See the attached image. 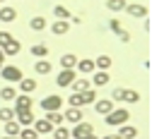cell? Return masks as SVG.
Returning a JSON list of instances; mask_svg holds the SVG:
<instances>
[{"label": "cell", "instance_id": "11", "mask_svg": "<svg viewBox=\"0 0 152 139\" xmlns=\"http://www.w3.org/2000/svg\"><path fill=\"white\" fill-rule=\"evenodd\" d=\"M109 27H111V31H116V34H118V38H121L123 43H128V41H130V34L121 27V22H118V19H111V22H109Z\"/></svg>", "mask_w": 152, "mask_h": 139}, {"label": "cell", "instance_id": "2", "mask_svg": "<svg viewBox=\"0 0 152 139\" xmlns=\"http://www.w3.org/2000/svg\"><path fill=\"white\" fill-rule=\"evenodd\" d=\"M0 77H3L7 84H17L24 74H22L20 67H15V65H3V70H0Z\"/></svg>", "mask_w": 152, "mask_h": 139}, {"label": "cell", "instance_id": "23", "mask_svg": "<svg viewBox=\"0 0 152 139\" xmlns=\"http://www.w3.org/2000/svg\"><path fill=\"white\" fill-rule=\"evenodd\" d=\"M44 120H48L53 127H58V125H63L65 120H63V113L61 110H53V113H46V117H44Z\"/></svg>", "mask_w": 152, "mask_h": 139}, {"label": "cell", "instance_id": "15", "mask_svg": "<svg viewBox=\"0 0 152 139\" xmlns=\"http://www.w3.org/2000/svg\"><path fill=\"white\" fill-rule=\"evenodd\" d=\"M75 65H77V55H75V53L61 55V67L63 70H75Z\"/></svg>", "mask_w": 152, "mask_h": 139}, {"label": "cell", "instance_id": "38", "mask_svg": "<svg viewBox=\"0 0 152 139\" xmlns=\"http://www.w3.org/2000/svg\"><path fill=\"white\" fill-rule=\"evenodd\" d=\"M121 94H123V89L118 86V89H113V94H111V101H121Z\"/></svg>", "mask_w": 152, "mask_h": 139}, {"label": "cell", "instance_id": "34", "mask_svg": "<svg viewBox=\"0 0 152 139\" xmlns=\"http://www.w3.org/2000/svg\"><path fill=\"white\" fill-rule=\"evenodd\" d=\"M17 137H20V139H39V134L34 132V127H22Z\"/></svg>", "mask_w": 152, "mask_h": 139}, {"label": "cell", "instance_id": "12", "mask_svg": "<svg viewBox=\"0 0 152 139\" xmlns=\"http://www.w3.org/2000/svg\"><path fill=\"white\" fill-rule=\"evenodd\" d=\"M63 120H68V122H72V125L82 122V110H80V108H68V110L63 113Z\"/></svg>", "mask_w": 152, "mask_h": 139}, {"label": "cell", "instance_id": "33", "mask_svg": "<svg viewBox=\"0 0 152 139\" xmlns=\"http://www.w3.org/2000/svg\"><path fill=\"white\" fill-rule=\"evenodd\" d=\"M80 98H82V106H89V103H94L97 94H94V89H87V91H82V94H80Z\"/></svg>", "mask_w": 152, "mask_h": 139}, {"label": "cell", "instance_id": "22", "mask_svg": "<svg viewBox=\"0 0 152 139\" xmlns=\"http://www.w3.org/2000/svg\"><path fill=\"white\" fill-rule=\"evenodd\" d=\"M75 67H77L80 74H92V72H94V60H77Z\"/></svg>", "mask_w": 152, "mask_h": 139}, {"label": "cell", "instance_id": "17", "mask_svg": "<svg viewBox=\"0 0 152 139\" xmlns=\"http://www.w3.org/2000/svg\"><path fill=\"white\" fill-rule=\"evenodd\" d=\"M118 137H121V139H135V137H138V130L133 127V125H128V122H126V125H121Z\"/></svg>", "mask_w": 152, "mask_h": 139}, {"label": "cell", "instance_id": "24", "mask_svg": "<svg viewBox=\"0 0 152 139\" xmlns=\"http://www.w3.org/2000/svg\"><path fill=\"white\" fill-rule=\"evenodd\" d=\"M51 130H53V125L48 120H36V125H34V132L36 134H51Z\"/></svg>", "mask_w": 152, "mask_h": 139}, {"label": "cell", "instance_id": "41", "mask_svg": "<svg viewBox=\"0 0 152 139\" xmlns=\"http://www.w3.org/2000/svg\"><path fill=\"white\" fill-rule=\"evenodd\" d=\"M0 60H5V53H3V48H0Z\"/></svg>", "mask_w": 152, "mask_h": 139}, {"label": "cell", "instance_id": "4", "mask_svg": "<svg viewBox=\"0 0 152 139\" xmlns=\"http://www.w3.org/2000/svg\"><path fill=\"white\" fill-rule=\"evenodd\" d=\"M94 132V125H89V122H77L72 130H70V139H85L87 134H92Z\"/></svg>", "mask_w": 152, "mask_h": 139}, {"label": "cell", "instance_id": "30", "mask_svg": "<svg viewBox=\"0 0 152 139\" xmlns=\"http://www.w3.org/2000/svg\"><path fill=\"white\" fill-rule=\"evenodd\" d=\"M53 17H56V19H65V22H68V19H70L72 14L68 12V7H63V5H56V7H53Z\"/></svg>", "mask_w": 152, "mask_h": 139}, {"label": "cell", "instance_id": "39", "mask_svg": "<svg viewBox=\"0 0 152 139\" xmlns=\"http://www.w3.org/2000/svg\"><path fill=\"white\" fill-rule=\"evenodd\" d=\"M104 139H121V137H118V134H106Z\"/></svg>", "mask_w": 152, "mask_h": 139}, {"label": "cell", "instance_id": "35", "mask_svg": "<svg viewBox=\"0 0 152 139\" xmlns=\"http://www.w3.org/2000/svg\"><path fill=\"white\" fill-rule=\"evenodd\" d=\"M0 120H3V122H10V120H15V110L12 108H0Z\"/></svg>", "mask_w": 152, "mask_h": 139}, {"label": "cell", "instance_id": "19", "mask_svg": "<svg viewBox=\"0 0 152 139\" xmlns=\"http://www.w3.org/2000/svg\"><path fill=\"white\" fill-rule=\"evenodd\" d=\"M111 58L109 55H97V58H94V67H97V70H102V72H106L109 67H111Z\"/></svg>", "mask_w": 152, "mask_h": 139}, {"label": "cell", "instance_id": "5", "mask_svg": "<svg viewBox=\"0 0 152 139\" xmlns=\"http://www.w3.org/2000/svg\"><path fill=\"white\" fill-rule=\"evenodd\" d=\"M123 12H126L128 17L147 19V7H145V5H140V3H130V5H126V7H123Z\"/></svg>", "mask_w": 152, "mask_h": 139}, {"label": "cell", "instance_id": "29", "mask_svg": "<svg viewBox=\"0 0 152 139\" xmlns=\"http://www.w3.org/2000/svg\"><path fill=\"white\" fill-rule=\"evenodd\" d=\"M31 55H36L39 60H44V58L48 55V46H44V43H34V46H31Z\"/></svg>", "mask_w": 152, "mask_h": 139}, {"label": "cell", "instance_id": "14", "mask_svg": "<svg viewBox=\"0 0 152 139\" xmlns=\"http://www.w3.org/2000/svg\"><path fill=\"white\" fill-rule=\"evenodd\" d=\"M109 79H111V74L99 70V72H94V74H92V82H89V84H94V86H106V84H109Z\"/></svg>", "mask_w": 152, "mask_h": 139}, {"label": "cell", "instance_id": "21", "mask_svg": "<svg viewBox=\"0 0 152 139\" xmlns=\"http://www.w3.org/2000/svg\"><path fill=\"white\" fill-rule=\"evenodd\" d=\"M70 86H72V94H82V91L92 89V84H89V79H75V82H72Z\"/></svg>", "mask_w": 152, "mask_h": 139}, {"label": "cell", "instance_id": "25", "mask_svg": "<svg viewBox=\"0 0 152 139\" xmlns=\"http://www.w3.org/2000/svg\"><path fill=\"white\" fill-rule=\"evenodd\" d=\"M51 139H70V130L58 125V127H53L51 130Z\"/></svg>", "mask_w": 152, "mask_h": 139}, {"label": "cell", "instance_id": "18", "mask_svg": "<svg viewBox=\"0 0 152 139\" xmlns=\"http://www.w3.org/2000/svg\"><path fill=\"white\" fill-rule=\"evenodd\" d=\"M15 17H17V10L15 7H0V22L10 24V22H15Z\"/></svg>", "mask_w": 152, "mask_h": 139}, {"label": "cell", "instance_id": "6", "mask_svg": "<svg viewBox=\"0 0 152 139\" xmlns=\"http://www.w3.org/2000/svg\"><path fill=\"white\" fill-rule=\"evenodd\" d=\"M75 79H77V77H75V70H61L58 74H56V84L65 89V86H70L75 82Z\"/></svg>", "mask_w": 152, "mask_h": 139}, {"label": "cell", "instance_id": "7", "mask_svg": "<svg viewBox=\"0 0 152 139\" xmlns=\"http://www.w3.org/2000/svg\"><path fill=\"white\" fill-rule=\"evenodd\" d=\"M31 106H34L31 96H27V94H17V96H15V108H12V110H31Z\"/></svg>", "mask_w": 152, "mask_h": 139}, {"label": "cell", "instance_id": "37", "mask_svg": "<svg viewBox=\"0 0 152 139\" xmlns=\"http://www.w3.org/2000/svg\"><path fill=\"white\" fill-rule=\"evenodd\" d=\"M10 38H15V36L7 34V31H0V48H5V46L10 43Z\"/></svg>", "mask_w": 152, "mask_h": 139}, {"label": "cell", "instance_id": "26", "mask_svg": "<svg viewBox=\"0 0 152 139\" xmlns=\"http://www.w3.org/2000/svg\"><path fill=\"white\" fill-rule=\"evenodd\" d=\"M51 70H53V67H51L48 60H36V63H34V72H36V74H48Z\"/></svg>", "mask_w": 152, "mask_h": 139}, {"label": "cell", "instance_id": "13", "mask_svg": "<svg viewBox=\"0 0 152 139\" xmlns=\"http://www.w3.org/2000/svg\"><path fill=\"white\" fill-rule=\"evenodd\" d=\"M94 110H97V113H102V115H106V113H111V110H113V101H111V98H102V101H94Z\"/></svg>", "mask_w": 152, "mask_h": 139}, {"label": "cell", "instance_id": "32", "mask_svg": "<svg viewBox=\"0 0 152 139\" xmlns=\"http://www.w3.org/2000/svg\"><path fill=\"white\" fill-rule=\"evenodd\" d=\"M126 5H128L126 0H106V7H109L111 12H123Z\"/></svg>", "mask_w": 152, "mask_h": 139}, {"label": "cell", "instance_id": "27", "mask_svg": "<svg viewBox=\"0 0 152 139\" xmlns=\"http://www.w3.org/2000/svg\"><path fill=\"white\" fill-rule=\"evenodd\" d=\"M20 122H17V120H10V122H5V137H17V134H20Z\"/></svg>", "mask_w": 152, "mask_h": 139}, {"label": "cell", "instance_id": "42", "mask_svg": "<svg viewBox=\"0 0 152 139\" xmlns=\"http://www.w3.org/2000/svg\"><path fill=\"white\" fill-rule=\"evenodd\" d=\"M3 139H20V137H3Z\"/></svg>", "mask_w": 152, "mask_h": 139}, {"label": "cell", "instance_id": "1", "mask_svg": "<svg viewBox=\"0 0 152 139\" xmlns=\"http://www.w3.org/2000/svg\"><path fill=\"white\" fill-rule=\"evenodd\" d=\"M128 117H130V113H128L126 108H113L111 113L104 115V122H106L109 127H121V125L128 122Z\"/></svg>", "mask_w": 152, "mask_h": 139}, {"label": "cell", "instance_id": "36", "mask_svg": "<svg viewBox=\"0 0 152 139\" xmlns=\"http://www.w3.org/2000/svg\"><path fill=\"white\" fill-rule=\"evenodd\" d=\"M68 103H70V108H82V98H80V94H70V96H68Z\"/></svg>", "mask_w": 152, "mask_h": 139}, {"label": "cell", "instance_id": "9", "mask_svg": "<svg viewBox=\"0 0 152 139\" xmlns=\"http://www.w3.org/2000/svg\"><path fill=\"white\" fill-rule=\"evenodd\" d=\"M70 29V22H65V19H56V22L51 24V34L53 36H65Z\"/></svg>", "mask_w": 152, "mask_h": 139}, {"label": "cell", "instance_id": "43", "mask_svg": "<svg viewBox=\"0 0 152 139\" xmlns=\"http://www.w3.org/2000/svg\"><path fill=\"white\" fill-rule=\"evenodd\" d=\"M3 65H5V60H0V70H3Z\"/></svg>", "mask_w": 152, "mask_h": 139}, {"label": "cell", "instance_id": "28", "mask_svg": "<svg viewBox=\"0 0 152 139\" xmlns=\"http://www.w3.org/2000/svg\"><path fill=\"white\" fill-rule=\"evenodd\" d=\"M15 96H17V89L10 86V84L0 89V98H3V101H15Z\"/></svg>", "mask_w": 152, "mask_h": 139}, {"label": "cell", "instance_id": "3", "mask_svg": "<svg viewBox=\"0 0 152 139\" xmlns=\"http://www.w3.org/2000/svg\"><path fill=\"white\" fill-rule=\"evenodd\" d=\"M46 113H53V110H61V106H63V98L58 96V94H51V96H46V98H41V103H39Z\"/></svg>", "mask_w": 152, "mask_h": 139}, {"label": "cell", "instance_id": "44", "mask_svg": "<svg viewBox=\"0 0 152 139\" xmlns=\"http://www.w3.org/2000/svg\"><path fill=\"white\" fill-rule=\"evenodd\" d=\"M0 3H5V0H0Z\"/></svg>", "mask_w": 152, "mask_h": 139}, {"label": "cell", "instance_id": "16", "mask_svg": "<svg viewBox=\"0 0 152 139\" xmlns=\"http://www.w3.org/2000/svg\"><path fill=\"white\" fill-rule=\"evenodd\" d=\"M121 101H123V103H138V101H140V94H138L135 89H123Z\"/></svg>", "mask_w": 152, "mask_h": 139}, {"label": "cell", "instance_id": "20", "mask_svg": "<svg viewBox=\"0 0 152 139\" xmlns=\"http://www.w3.org/2000/svg\"><path fill=\"white\" fill-rule=\"evenodd\" d=\"M20 50H22V43L17 41V38H10V43H7L5 48H3V53H5V58H7V55H17V53H20Z\"/></svg>", "mask_w": 152, "mask_h": 139}, {"label": "cell", "instance_id": "45", "mask_svg": "<svg viewBox=\"0 0 152 139\" xmlns=\"http://www.w3.org/2000/svg\"><path fill=\"white\" fill-rule=\"evenodd\" d=\"M46 139H51V137H46Z\"/></svg>", "mask_w": 152, "mask_h": 139}, {"label": "cell", "instance_id": "40", "mask_svg": "<svg viewBox=\"0 0 152 139\" xmlns=\"http://www.w3.org/2000/svg\"><path fill=\"white\" fill-rule=\"evenodd\" d=\"M85 139H99V137H97V134H94V132H92V134H87Z\"/></svg>", "mask_w": 152, "mask_h": 139}, {"label": "cell", "instance_id": "31", "mask_svg": "<svg viewBox=\"0 0 152 139\" xmlns=\"http://www.w3.org/2000/svg\"><path fill=\"white\" fill-rule=\"evenodd\" d=\"M29 27H31L34 31H44V29H46V19H44V17H31V19H29Z\"/></svg>", "mask_w": 152, "mask_h": 139}, {"label": "cell", "instance_id": "10", "mask_svg": "<svg viewBox=\"0 0 152 139\" xmlns=\"http://www.w3.org/2000/svg\"><path fill=\"white\" fill-rule=\"evenodd\" d=\"M17 84H20V94H27L29 96L31 91H36V79H31V77H22Z\"/></svg>", "mask_w": 152, "mask_h": 139}, {"label": "cell", "instance_id": "8", "mask_svg": "<svg viewBox=\"0 0 152 139\" xmlns=\"http://www.w3.org/2000/svg\"><path fill=\"white\" fill-rule=\"evenodd\" d=\"M15 120L20 122V127H29V125H34V113L31 110H15Z\"/></svg>", "mask_w": 152, "mask_h": 139}]
</instances>
